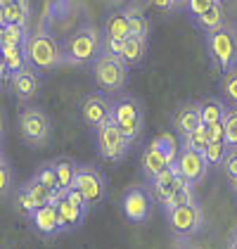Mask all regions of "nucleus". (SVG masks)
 <instances>
[{"label": "nucleus", "instance_id": "nucleus-5", "mask_svg": "<svg viewBox=\"0 0 237 249\" xmlns=\"http://www.w3.org/2000/svg\"><path fill=\"white\" fill-rule=\"evenodd\" d=\"M206 53L220 76L237 69V34L233 26H223L214 34H206Z\"/></svg>", "mask_w": 237, "mask_h": 249}, {"label": "nucleus", "instance_id": "nucleus-14", "mask_svg": "<svg viewBox=\"0 0 237 249\" xmlns=\"http://www.w3.org/2000/svg\"><path fill=\"white\" fill-rule=\"evenodd\" d=\"M176 178H178V169L176 164H171L161 176H157L154 180H150V197H152V202H157L164 209H169L171 199L176 195Z\"/></svg>", "mask_w": 237, "mask_h": 249}, {"label": "nucleus", "instance_id": "nucleus-2", "mask_svg": "<svg viewBox=\"0 0 237 249\" xmlns=\"http://www.w3.org/2000/svg\"><path fill=\"white\" fill-rule=\"evenodd\" d=\"M24 55L31 69L36 71H52L57 67H64V53H62V43L52 34H48L45 29L29 31L26 43H24Z\"/></svg>", "mask_w": 237, "mask_h": 249}, {"label": "nucleus", "instance_id": "nucleus-49", "mask_svg": "<svg viewBox=\"0 0 237 249\" xmlns=\"http://www.w3.org/2000/svg\"><path fill=\"white\" fill-rule=\"evenodd\" d=\"M233 237H235V240H237V230H235V235H233Z\"/></svg>", "mask_w": 237, "mask_h": 249}, {"label": "nucleus", "instance_id": "nucleus-24", "mask_svg": "<svg viewBox=\"0 0 237 249\" xmlns=\"http://www.w3.org/2000/svg\"><path fill=\"white\" fill-rule=\"evenodd\" d=\"M5 10V21L7 24H15V26H29V17H31V5H29V0H15V2H10L7 7H2Z\"/></svg>", "mask_w": 237, "mask_h": 249}, {"label": "nucleus", "instance_id": "nucleus-22", "mask_svg": "<svg viewBox=\"0 0 237 249\" xmlns=\"http://www.w3.org/2000/svg\"><path fill=\"white\" fill-rule=\"evenodd\" d=\"M147 55V38H140V36H128V38L123 40V53H121V59L128 64V69L131 67H138L140 62L145 59Z\"/></svg>", "mask_w": 237, "mask_h": 249}, {"label": "nucleus", "instance_id": "nucleus-29", "mask_svg": "<svg viewBox=\"0 0 237 249\" xmlns=\"http://www.w3.org/2000/svg\"><path fill=\"white\" fill-rule=\"evenodd\" d=\"M126 17H128V26H131V34L140 36V38H150V19L140 12V10H126Z\"/></svg>", "mask_w": 237, "mask_h": 249}, {"label": "nucleus", "instance_id": "nucleus-46", "mask_svg": "<svg viewBox=\"0 0 237 249\" xmlns=\"http://www.w3.org/2000/svg\"><path fill=\"white\" fill-rule=\"evenodd\" d=\"M228 249H237V240H235V237L230 240V245H228Z\"/></svg>", "mask_w": 237, "mask_h": 249}, {"label": "nucleus", "instance_id": "nucleus-20", "mask_svg": "<svg viewBox=\"0 0 237 249\" xmlns=\"http://www.w3.org/2000/svg\"><path fill=\"white\" fill-rule=\"evenodd\" d=\"M199 112H202V124L211 126L216 121H223L230 109H228V102L223 97H204L199 102Z\"/></svg>", "mask_w": 237, "mask_h": 249}, {"label": "nucleus", "instance_id": "nucleus-37", "mask_svg": "<svg viewBox=\"0 0 237 249\" xmlns=\"http://www.w3.org/2000/svg\"><path fill=\"white\" fill-rule=\"evenodd\" d=\"M223 173L228 176V180H235L237 178V150H228L225 154V161H223Z\"/></svg>", "mask_w": 237, "mask_h": 249}, {"label": "nucleus", "instance_id": "nucleus-33", "mask_svg": "<svg viewBox=\"0 0 237 249\" xmlns=\"http://www.w3.org/2000/svg\"><path fill=\"white\" fill-rule=\"evenodd\" d=\"M15 204H17V209H19L26 218H29V216H31L36 209H40L38 204L34 202L31 192L26 190V185H19V190H17V195H15Z\"/></svg>", "mask_w": 237, "mask_h": 249}, {"label": "nucleus", "instance_id": "nucleus-16", "mask_svg": "<svg viewBox=\"0 0 237 249\" xmlns=\"http://www.w3.org/2000/svg\"><path fill=\"white\" fill-rule=\"evenodd\" d=\"M202 126V112H199V102H183L173 112V128L180 138L190 135L195 128Z\"/></svg>", "mask_w": 237, "mask_h": 249}, {"label": "nucleus", "instance_id": "nucleus-15", "mask_svg": "<svg viewBox=\"0 0 237 249\" xmlns=\"http://www.w3.org/2000/svg\"><path fill=\"white\" fill-rule=\"evenodd\" d=\"M10 83H12V90H15L19 102H31L40 93V71L26 67L24 71L10 78Z\"/></svg>", "mask_w": 237, "mask_h": 249}, {"label": "nucleus", "instance_id": "nucleus-3", "mask_svg": "<svg viewBox=\"0 0 237 249\" xmlns=\"http://www.w3.org/2000/svg\"><path fill=\"white\" fill-rule=\"evenodd\" d=\"M112 121L121 135L133 145H138L142 131H145V107L135 95L121 93L112 100Z\"/></svg>", "mask_w": 237, "mask_h": 249}, {"label": "nucleus", "instance_id": "nucleus-45", "mask_svg": "<svg viewBox=\"0 0 237 249\" xmlns=\"http://www.w3.org/2000/svg\"><path fill=\"white\" fill-rule=\"evenodd\" d=\"M5 24H7V21H5V10H2V7H0V29H2V26H5Z\"/></svg>", "mask_w": 237, "mask_h": 249}, {"label": "nucleus", "instance_id": "nucleus-11", "mask_svg": "<svg viewBox=\"0 0 237 249\" xmlns=\"http://www.w3.org/2000/svg\"><path fill=\"white\" fill-rule=\"evenodd\" d=\"M81 119H83L85 126L98 131L102 124H107L112 119V100L102 90L88 93L83 97V102H81Z\"/></svg>", "mask_w": 237, "mask_h": 249}, {"label": "nucleus", "instance_id": "nucleus-1", "mask_svg": "<svg viewBox=\"0 0 237 249\" xmlns=\"http://www.w3.org/2000/svg\"><path fill=\"white\" fill-rule=\"evenodd\" d=\"M102 50H104L102 31L93 24L79 26L62 43L64 64H69V67H93L95 59L102 55Z\"/></svg>", "mask_w": 237, "mask_h": 249}, {"label": "nucleus", "instance_id": "nucleus-12", "mask_svg": "<svg viewBox=\"0 0 237 249\" xmlns=\"http://www.w3.org/2000/svg\"><path fill=\"white\" fill-rule=\"evenodd\" d=\"M26 221H29L31 230H34L36 235H40V237H45V240H52V237H57V235L64 232V230H62V223H59V213H57V207H55V204H45V207L36 209Z\"/></svg>", "mask_w": 237, "mask_h": 249}, {"label": "nucleus", "instance_id": "nucleus-47", "mask_svg": "<svg viewBox=\"0 0 237 249\" xmlns=\"http://www.w3.org/2000/svg\"><path fill=\"white\" fill-rule=\"evenodd\" d=\"M10 2H15V0H0V7H7Z\"/></svg>", "mask_w": 237, "mask_h": 249}, {"label": "nucleus", "instance_id": "nucleus-40", "mask_svg": "<svg viewBox=\"0 0 237 249\" xmlns=\"http://www.w3.org/2000/svg\"><path fill=\"white\" fill-rule=\"evenodd\" d=\"M152 2V7L159 10L161 15H171V12H176V5H173V0H150Z\"/></svg>", "mask_w": 237, "mask_h": 249}, {"label": "nucleus", "instance_id": "nucleus-48", "mask_svg": "<svg viewBox=\"0 0 237 249\" xmlns=\"http://www.w3.org/2000/svg\"><path fill=\"white\" fill-rule=\"evenodd\" d=\"M5 159V152H2V140H0V161Z\"/></svg>", "mask_w": 237, "mask_h": 249}, {"label": "nucleus", "instance_id": "nucleus-35", "mask_svg": "<svg viewBox=\"0 0 237 249\" xmlns=\"http://www.w3.org/2000/svg\"><path fill=\"white\" fill-rule=\"evenodd\" d=\"M12 180H15V176H12L10 164L7 161H0V197H5L7 192L12 190Z\"/></svg>", "mask_w": 237, "mask_h": 249}, {"label": "nucleus", "instance_id": "nucleus-28", "mask_svg": "<svg viewBox=\"0 0 237 249\" xmlns=\"http://www.w3.org/2000/svg\"><path fill=\"white\" fill-rule=\"evenodd\" d=\"M29 36V29L15 26V24H5L2 26V45L0 48H24Z\"/></svg>", "mask_w": 237, "mask_h": 249}, {"label": "nucleus", "instance_id": "nucleus-41", "mask_svg": "<svg viewBox=\"0 0 237 249\" xmlns=\"http://www.w3.org/2000/svg\"><path fill=\"white\" fill-rule=\"evenodd\" d=\"M7 78V67H5V59H2V53H0V83Z\"/></svg>", "mask_w": 237, "mask_h": 249}, {"label": "nucleus", "instance_id": "nucleus-4", "mask_svg": "<svg viewBox=\"0 0 237 249\" xmlns=\"http://www.w3.org/2000/svg\"><path fill=\"white\" fill-rule=\"evenodd\" d=\"M93 69V76H95V83L98 88L104 93V95H121L126 83H128V64L123 59L114 55V53H107L102 50V55L95 59V64L90 67Z\"/></svg>", "mask_w": 237, "mask_h": 249}, {"label": "nucleus", "instance_id": "nucleus-7", "mask_svg": "<svg viewBox=\"0 0 237 249\" xmlns=\"http://www.w3.org/2000/svg\"><path fill=\"white\" fill-rule=\"evenodd\" d=\"M166 221H169V228L176 237H195L204 226V211L197 202L180 204V207L166 211Z\"/></svg>", "mask_w": 237, "mask_h": 249}, {"label": "nucleus", "instance_id": "nucleus-31", "mask_svg": "<svg viewBox=\"0 0 237 249\" xmlns=\"http://www.w3.org/2000/svg\"><path fill=\"white\" fill-rule=\"evenodd\" d=\"M220 93H223V100L228 102V107L237 109V69L220 78Z\"/></svg>", "mask_w": 237, "mask_h": 249}, {"label": "nucleus", "instance_id": "nucleus-25", "mask_svg": "<svg viewBox=\"0 0 237 249\" xmlns=\"http://www.w3.org/2000/svg\"><path fill=\"white\" fill-rule=\"evenodd\" d=\"M2 53V59H5V67H7V76L12 78L15 74L24 71L29 67L26 62V55H24V48H0Z\"/></svg>", "mask_w": 237, "mask_h": 249}, {"label": "nucleus", "instance_id": "nucleus-44", "mask_svg": "<svg viewBox=\"0 0 237 249\" xmlns=\"http://www.w3.org/2000/svg\"><path fill=\"white\" fill-rule=\"evenodd\" d=\"M230 190H233V195H235V199H237V178L230 180Z\"/></svg>", "mask_w": 237, "mask_h": 249}, {"label": "nucleus", "instance_id": "nucleus-21", "mask_svg": "<svg viewBox=\"0 0 237 249\" xmlns=\"http://www.w3.org/2000/svg\"><path fill=\"white\" fill-rule=\"evenodd\" d=\"M55 173H57V188L62 192H67L69 188H74V180H76V173H79V164L69 157H57L52 161Z\"/></svg>", "mask_w": 237, "mask_h": 249}, {"label": "nucleus", "instance_id": "nucleus-34", "mask_svg": "<svg viewBox=\"0 0 237 249\" xmlns=\"http://www.w3.org/2000/svg\"><path fill=\"white\" fill-rule=\"evenodd\" d=\"M225 145L228 150H237V109H230L225 116Z\"/></svg>", "mask_w": 237, "mask_h": 249}, {"label": "nucleus", "instance_id": "nucleus-17", "mask_svg": "<svg viewBox=\"0 0 237 249\" xmlns=\"http://www.w3.org/2000/svg\"><path fill=\"white\" fill-rule=\"evenodd\" d=\"M57 213H59V223H62V230L64 232H71V230H76L83 226V221H85V213L88 211L76 207V204H71L67 197H64V192L59 195L57 199Z\"/></svg>", "mask_w": 237, "mask_h": 249}, {"label": "nucleus", "instance_id": "nucleus-30", "mask_svg": "<svg viewBox=\"0 0 237 249\" xmlns=\"http://www.w3.org/2000/svg\"><path fill=\"white\" fill-rule=\"evenodd\" d=\"M34 180H38L43 188H48L50 192L59 190L57 188V173H55V166H52V161H45V164H40L36 173H34Z\"/></svg>", "mask_w": 237, "mask_h": 249}, {"label": "nucleus", "instance_id": "nucleus-6", "mask_svg": "<svg viewBox=\"0 0 237 249\" xmlns=\"http://www.w3.org/2000/svg\"><path fill=\"white\" fill-rule=\"evenodd\" d=\"M17 126H19V135L21 140L29 145V147H45L52 138V121L50 116L45 114L40 107H26L19 112L17 119Z\"/></svg>", "mask_w": 237, "mask_h": 249}, {"label": "nucleus", "instance_id": "nucleus-9", "mask_svg": "<svg viewBox=\"0 0 237 249\" xmlns=\"http://www.w3.org/2000/svg\"><path fill=\"white\" fill-rule=\"evenodd\" d=\"M95 142H98V154L104 161H121L133 150L131 142L121 135V131L114 126L112 119L107 124H102L98 131H95Z\"/></svg>", "mask_w": 237, "mask_h": 249}, {"label": "nucleus", "instance_id": "nucleus-43", "mask_svg": "<svg viewBox=\"0 0 237 249\" xmlns=\"http://www.w3.org/2000/svg\"><path fill=\"white\" fill-rule=\"evenodd\" d=\"M173 5H176V10H180V7H187V0H173Z\"/></svg>", "mask_w": 237, "mask_h": 249}, {"label": "nucleus", "instance_id": "nucleus-39", "mask_svg": "<svg viewBox=\"0 0 237 249\" xmlns=\"http://www.w3.org/2000/svg\"><path fill=\"white\" fill-rule=\"evenodd\" d=\"M64 197L71 202V204H76V207H81V209H85L88 211V202H85V197L81 195L79 188H69V190L64 192Z\"/></svg>", "mask_w": 237, "mask_h": 249}, {"label": "nucleus", "instance_id": "nucleus-19", "mask_svg": "<svg viewBox=\"0 0 237 249\" xmlns=\"http://www.w3.org/2000/svg\"><path fill=\"white\" fill-rule=\"evenodd\" d=\"M192 24L197 26L199 31H204V34H214V31H218V29H223V26H225V10H223V0H216V2L204 12V15H199Z\"/></svg>", "mask_w": 237, "mask_h": 249}, {"label": "nucleus", "instance_id": "nucleus-18", "mask_svg": "<svg viewBox=\"0 0 237 249\" xmlns=\"http://www.w3.org/2000/svg\"><path fill=\"white\" fill-rule=\"evenodd\" d=\"M166 169H169V161H166L164 154L154 147V142L147 145V147L142 150V154H140V171H142V176L147 178V183L154 180L157 176H161Z\"/></svg>", "mask_w": 237, "mask_h": 249}, {"label": "nucleus", "instance_id": "nucleus-27", "mask_svg": "<svg viewBox=\"0 0 237 249\" xmlns=\"http://www.w3.org/2000/svg\"><path fill=\"white\" fill-rule=\"evenodd\" d=\"M154 147L164 154V159L169 161V166L176 164L178 154H180V142H178L171 133H159L157 138H154Z\"/></svg>", "mask_w": 237, "mask_h": 249}, {"label": "nucleus", "instance_id": "nucleus-13", "mask_svg": "<svg viewBox=\"0 0 237 249\" xmlns=\"http://www.w3.org/2000/svg\"><path fill=\"white\" fill-rule=\"evenodd\" d=\"M176 169L185 180H190L192 185H197V183H202L206 178L209 164H206L204 154L192 152V150H180V154H178V159H176Z\"/></svg>", "mask_w": 237, "mask_h": 249}, {"label": "nucleus", "instance_id": "nucleus-10", "mask_svg": "<svg viewBox=\"0 0 237 249\" xmlns=\"http://www.w3.org/2000/svg\"><path fill=\"white\" fill-rule=\"evenodd\" d=\"M121 213L128 223L142 226L150 221L152 216V197L150 190H145L142 185H131L121 195Z\"/></svg>", "mask_w": 237, "mask_h": 249}, {"label": "nucleus", "instance_id": "nucleus-36", "mask_svg": "<svg viewBox=\"0 0 237 249\" xmlns=\"http://www.w3.org/2000/svg\"><path fill=\"white\" fill-rule=\"evenodd\" d=\"M214 2H216V0H187V7H185V10H187L190 19L195 21L199 15H204V12H206Z\"/></svg>", "mask_w": 237, "mask_h": 249}, {"label": "nucleus", "instance_id": "nucleus-42", "mask_svg": "<svg viewBox=\"0 0 237 249\" xmlns=\"http://www.w3.org/2000/svg\"><path fill=\"white\" fill-rule=\"evenodd\" d=\"M2 135H5V114L0 109V140H2Z\"/></svg>", "mask_w": 237, "mask_h": 249}, {"label": "nucleus", "instance_id": "nucleus-50", "mask_svg": "<svg viewBox=\"0 0 237 249\" xmlns=\"http://www.w3.org/2000/svg\"><path fill=\"white\" fill-rule=\"evenodd\" d=\"M2 161H5V159H2Z\"/></svg>", "mask_w": 237, "mask_h": 249}, {"label": "nucleus", "instance_id": "nucleus-23", "mask_svg": "<svg viewBox=\"0 0 237 249\" xmlns=\"http://www.w3.org/2000/svg\"><path fill=\"white\" fill-rule=\"evenodd\" d=\"M102 36L112 40H126L131 36V26H128V17L126 12H112L107 21H104V29H102Z\"/></svg>", "mask_w": 237, "mask_h": 249}, {"label": "nucleus", "instance_id": "nucleus-8", "mask_svg": "<svg viewBox=\"0 0 237 249\" xmlns=\"http://www.w3.org/2000/svg\"><path fill=\"white\" fill-rule=\"evenodd\" d=\"M74 188H79L81 195L88 202V209H93V207H100L104 202V197H107V178H104V173L100 171L98 166L79 164V173H76Z\"/></svg>", "mask_w": 237, "mask_h": 249}, {"label": "nucleus", "instance_id": "nucleus-38", "mask_svg": "<svg viewBox=\"0 0 237 249\" xmlns=\"http://www.w3.org/2000/svg\"><path fill=\"white\" fill-rule=\"evenodd\" d=\"M206 133H209V142H225V119L206 126Z\"/></svg>", "mask_w": 237, "mask_h": 249}, {"label": "nucleus", "instance_id": "nucleus-26", "mask_svg": "<svg viewBox=\"0 0 237 249\" xmlns=\"http://www.w3.org/2000/svg\"><path fill=\"white\" fill-rule=\"evenodd\" d=\"M206 147H209V133H206V126L204 124L199 128H195L190 135L180 138V150H192V152L204 154Z\"/></svg>", "mask_w": 237, "mask_h": 249}, {"label": "nucleus", "instance_id": "nucleus-32", "mask_svg": "<svg viewBox=\"0 0 237 249\" xmlns=\"http://www.w3.org/2000/svg\"><path fill=\"white\" fill-rule=\"evenodd\" d=\"M225 154H228V145L225 142H209V147L204 150V159H206L209 166L218 169V166H223Z\"/></svg>", "mask_w": 237, "mask_h": 249}]
</instances>
